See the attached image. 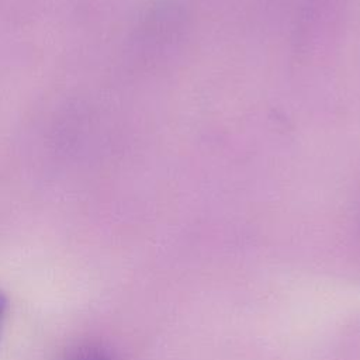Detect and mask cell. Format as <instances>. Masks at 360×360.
Returning a JSON list of instances; mask_svg holds the SVG:
<instances>
[{
  "instance_id": "cell-1",
  "label": "cell",
  "mask_w": 360,
  "mask_h": 360,
  "mask_svg": "<svg viewBox=\"0 0 360 360\" xmlns=\"http://www.w3.org/2000/svg\"><path fill=\"white\" fill-rule=\"evenodd\" d=\"M60 360H114V357L100 345L84 343L68 350Z\"/></svg>"
},
{
  "instance_id": "cell-2",
  "label": "cell",
  "mask_w": 360,
  "mask_h": 360,
  "mask_svg": "<svg viewBox=\"0 0 360 360\" xmlns=\"http://www.w3.org/2000/svg\"><path fill=\"white\" fill-rule=\"evenodd\" d=\"M6 309H7V300H6V297L0 292V329H1V323H3L4 315H6Z\"/></svg>"
}]
</instances>
